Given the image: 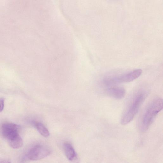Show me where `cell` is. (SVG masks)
Wrapping results in <instances>:
<instances>
[{
	"mask_svg": "<svg viewBox=\"0 0 163 163\" xmlns=\"http://www.w3.org/2000/svg\"><path fill=\"white\" fill-rule=\"evenodd\" d=\"M148 95L147 91L144 88H141L133 94L122 117V125H126L134 119Z\"/></svg>",
	"mask_w": 163,
	"mask_h": 163,
	"instance_id": "6da1fadb",
	"label": "cell"
},
{
	"mask_svg": "<svg viewBox=\"0 0 163 163\" xmlns=\"http://www.w3.org/2000/svg\"><path fill=\"white\" fill-rule=\"evenodd\" d=\"M163 107V101L161 98H156L152 101L143 112L139 122V128L142 132L149 129L155 118Z\"/></svg>",
	"mask_w": 163,
	"mask_h": 163,
	"instance_id": "7a4b0ae2",
	"label": "cell"
},
{
	"mask_svg": "<svg viewBox=\"0 0 163 163\" xmlns=\"http://www.w3.org/2000/svg\"><path fill=\"white\" fill-rule=\"evenodd\" d=\"M20 130L19 126L13 123H6L1 127L3 136L7 141L9 145L14 149H19L23 145V140L19 134Z\"/></svg>",
	"mask_w": 163,
	"mask_h": 163,
	"instance_id": "3957f363",
	"label": "cell"
},
{
	"mask_svg": "<svg viewBox=\"0 0 163 163\" xmlns=\"http://www.w3.org/2000/svg\"><path fill=\"white\" fill-rule=\"evenodd\" d=\"M51 150L47 147L38 144L31 148L26 155L28 159L31 161L41 160L50 155Z\"/></svg>",
	"mask_w": 163,
	"mask_h": 163,
	"instance_id": "277c9868",
	"label": "cell"
},
{
	"mask_svg": "<svg viewBox=\"0 0 163 163\" xmlns=\"http://www.w3.org/2000/svg\"><path fill=\"white\" fill-rule=\"evenodd\" d=\"M142 72L141 69L136 70L123 74L120 76L113 75V81L116 84L121 83L131 82L139 77Z\"/></svg>",
	"mask_w": 163,
	"mask_h": 163,
	"instance_id": "5b68a950",
	"label": "cell"
},
{
	"mask_svg": "<svg viewBox=\"0 0 163 163\" xmlns=\"http://www.w3.org/2000/svg\"><path fill=\"white\" fill-rule=\"evenodd\" d=\"M106 92L107 94L117 99H121L124 98L125 95V89L122 86L115 85L106 86Z\"/></svg>",
	"mask_w": 163,
	"mask_h": 163,
	"instance_id": "8992f818",
	"label": "cell"
},
{
	"mask_svg": "<svg viewBox=\"0 0 163 163\" xmlns=\"http://www.w3.org/2000/svg\"><path fill=\"white\" fill-rule=\"evenodd\" d=\"M64 147L67 159L70 161L73 160L76 156V153L73 147L68 143H65Z\"/></svg>",
	"mask_w": 163,
	"mask_h": 163,
	"instance_id": "52a82bcc",
	"label": "cell"
},
{
	"mask_svg": "<svg viewBox=\"0 0 163 163\" xmlns=\"http://www.w3.org/2000/svg\"><path fill=\"white\" fill-rule=\"evenodd\" d=\"M34 124L38 132L42 135L45 137H47L49 135L48 130L42 123L36 122Z\"/></svg>",
	"mask_w": 163,
	"mask_h": 163,
	"instance_id": "ba28073f",
	"label": "cell"
},
{
	"mask_svg": "<svg viewBox=\"0 0 163 163\" xmlns=\"http://www.w3.org/2000/svg\"><path fill=\"white\" fill-rule=\"evenodd\" d=\"M4 106V100L3 98H0V112L3 110Z\"/></svg>",
	"mask_w": 163,
	"mask_h": 163,
	"instance_id": "9c48e42d",
	"label": "cell"
}]
</instances>
